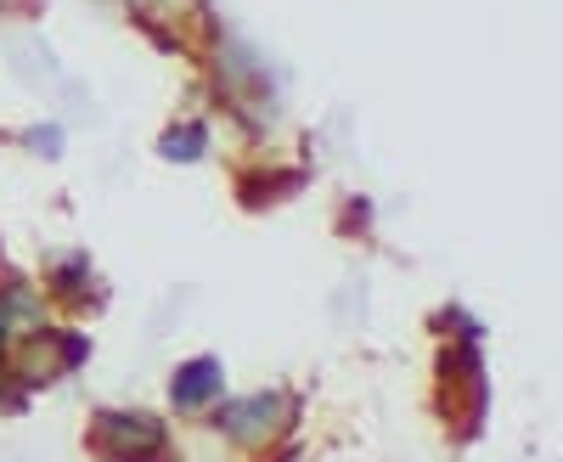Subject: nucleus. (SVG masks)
I'll return each mask as SVG.
<instances>
[{
  "instance_id": "nucleus-4",
  "label": "nucleus",
  "mask_w": 563,
  "mask_h": 462,
  "mask_svg": "<svg viewBox=\"0 0 563 462\" xmlns=\"http://www.w3.org/2000/svg\"><path fill=\"white\" fill-rule=\"evenodd\" d=\"M169 158H198L203 153V124H186V130H169V142H164Z\"/></svg>"
},
{
  "instance_id": "nucleus-3",
  "label": "nucleus",
  "mask_w": 563,
  "mask_h": 462,
  "mask_svg": "<svg viewBox=\"0 0 563 462\" xmlns=\"http://www.w3.org/2000/svg\"><path fill=\"white\" fill-rule=\"evenodd\" d=\"M169 395H175V406H203V400H214L220 395V361H186L180 373H175V384H169Z\"/></svg>"
},
{
  "instance_id": "nucleus-5",
  "label": "nucleus",
  "mask_w": 563,
  "mask_h": 462,
  "mask_svg": "<svg viewBox=\"0 0 563 462\" xmlns=\"http://www.w3.org/2000/svg\"><path fill=\"white\" fill-rule=\"evenodd\" d=\"M0 350H7V321H0Z\"/></svg>"
},
{
  "instance_id": "nucleus-2",
  "label": "nucleus",
  "mask_w": 563,
  "mask_h": 462,
  "mask_svg": "<svg viewBox=\"0 0 563 462\" xmlns=\"http://www.w3.org/2000/svg\"><path fill=\"white\" fill-rule=\"evenodd\" d=\"M231 440H243V446H260L276 424H282V395H254V400H238V406H225L220 418H214Z\"/></svg>"
},
{
  "instance_id": "nucleus-1",
  "label": "nucleus",
  "mask_w": 563,
  "mask_h": 462,
  "mask_svg": "<svg viewBox=\"0 0 563 462\" xmlns=\"http://www.w3.org/2000/svg\"><path fill=\"white\" fill-rule=\"evenodd\" d=\"M90 440H97V451H108L113 462H135L141 451H158L164 446V424L158 418H130V411H102L97 429H90Z\"/></svg>"
}]
</instances>
